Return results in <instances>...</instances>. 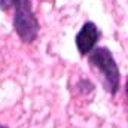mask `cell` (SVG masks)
<instances>
[{
  "label": "cell",
  "instance_id": "obj_1",
  "mask_svg": "<svg viewBox=\"0 0 128 128\" xmlns=\"http://www.w3.org/2000/svg\"><path fill=\"white\" fill-rule=\"evenodd\" d=\"M88 61L103 76L106 91L115 96L121 86V73L112 51L106 46H97L88 54Z\"/></svg>",
  "mask_w": 128,
  "mask_h": 128
},
{
  "label": "cell",
  "instance_id": "obj_2",
  "mask_svg": "<svg viewBox=\"0 0 128 128\" xmlns=\"http://www.w3.org/2000/svg\"><path fill=\"white\" fill-rule=\"evenodd\" d=\"M15 14L12 20L14 30L24 43H33L39 36V21L33 10L32 0H18L15 4Z\"/></svg>",
  "mask_w": 128,
  "mask_h": 128
},
{
  "label": "cell",
  "instance_id": "obj_3",
  "mask_svg": "<svg viewBox=\"0 0 128 128\" xmlns=\"http://www.w3.org/2000/svg\"><path fill=\"white\" fill-rule=\"evenodd\" d=\"M100 36H101V33H100L98 27H97L92 21H86L82 26V28L79 30V33L74 37L76 48H78V51H79V54L82 57L88 55L96 48Z\"/></svg>",
  "mask_w": 128,
  "mask_h": 128
},
{
  "label": "cell",
  "instance_id": "obj_4",
  "mask_svg": "<svg viewBox=\"0 0 128 128\" xmlns=\"http://www.w3.org/2000/svg\"><path fill=\"white\" fill-rule=\"evenodd\" d=\"M16 3H18V0H0V10L8 12L9 9L15 8Z\"/></svg>",
  "mask_w": 128,
  "mask_h": 128
},
{
  "label": "cell",
  "instance_id": "obj_5",
  "mask_svg": "<svg viewBox=\"0 0 128 128\" xmlns=\"http://www.w3.org/2000/svg\"><path fill=\"white\" fill-rule=\"evenodd\" d=\"M125 92H127V96H128V76H127V82H125Z\"/></svg>",
  "mask_w": 128,
  "mask_h": 128
},
{
  "label": "cell",
  "instance_id": "obj_6",
  "mask_svg": "<svg viewBox=\"0 0 128 128\" xmlns=\"http://www.w3.org/2000/svg\"><path fill=\"white\" fill-rule=\"evenodd\" d=\"M0 128H9V127H6V125H0Z\"/></svg>",
  "mask_w": 128,
  "mask_h": 128
}]
</instances>
